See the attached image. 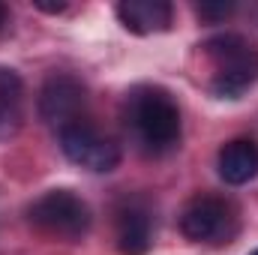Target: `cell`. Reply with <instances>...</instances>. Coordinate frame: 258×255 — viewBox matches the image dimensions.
<instances>
[{
    "instance_id": "obj_1",
    "label": "cell",
    "mask_w": 258,
    "mask_h": 255,
    "mask_svg": "<svg viewBox=\"0 0 258 255\" xmlns=\"http://www.w3.org/2000/svg\"><path fill=\"white\" fill-rule=\"evenodd\" d=\"M123 123L144 153L159 156L180 144V132H183L180 108L165 87L156 84L132 87L123 102Z\"/></svg>"
},
{
    "instance_id": "obj_2",
    "label": "cell",
    "mask_w": 258,
    "mask_h": 255,
    "mask_svg": "<svg viewBox=\"0 0 258 255\" xmlns=\"http://www.w3.org/2000/svg\"><path fill=\"white\" fill-rule=\"evenodd\" d=\"M210 63V93L219 99H240L258 81V42L243 33H219L198 45Z\"/></svg>"
},
{
    "instance_id": "obj_3",
    "label": "cell",
    "mask_w": 258,
    "mask_h": 255,
    "mask_svg": "<svg viewBox=\"0 0 258 255\" xmlns=\"http://www.w3.org/2000/svg\"><path fill=\"white\" fill-rule=\"evenodd\" d=\"M27 219L39 234L72 243L90 231L93 213H90L87 201L81 195H75L72 189H48L30 201Z\"/></svg>"
},
{
    "instance_id": "obj_4",
    "label": "cell",
    "mask_w": 258,
    "mask_h": 255,
    "mask_svg": "<svg viewBox=\"0 0 258 255\" xmlns=\"http://www.w3.org/2000/svg\"><path fill=\"white\" fill-rule=\"evenodd\" d=\"M60 138V150L66 153L69 162L93 171V174H108L120 165V144L108 135H102L90 120H75L69 126L57 129Z\"/></svg>"
},
{
    "instance_id": "obj_5",
    "label": "cell",
    "mask_w": 258,
    "mask_h": 255,
    "mask_svg": "<svg viewBox=\"0 0 258 255\" xmlns=\"http://www.w3.org/2000/svg\"><path fill=\"white\" fill-rule=\"evenodd\" d=\"M180 231L192 243H228L237 231V210L216 195H195L180 210Z\"/></svg>"
},
{
    "instance_id": "obj_6",
    "label": "cell",
    "mask_w": 258,
    "mask_h": 255,
    "mask_svg": "<svg viewBox=\"0 0 258 255\" xmlns=\"http://www.w3.org/2000/svg\"><path fill=\"white\" fill-rule=\"evenodd\" d=\"M84 108H87V87L75 75L57 72L39 90V114H42L45 123H51L57 129L81 120Z\"/></svg>"
},
{
    "instance_id": "obj_7",
    "label": "cell",
    "mask_w": 258,
    "mask_h": 255,
    "mask_svg": "<svg viewBox=\"0 0 258 255\" xmlns=\"http://www.w3.org/2000/svg\"><path fill=\"white\" fill-rule=\"evenodd\" d=\"M114 237L123 255H144L153 243V216L141 201H123L114 213Z\"/></svg>"
},
{
    "instance_id": "obj_8",
    "label": "cell",
    "mask_w": 258,
    "mask_h": 255,
    "mask_svg": "<svg viewBox=\"0 0 258 255\" xmlns=\"http://www.w3.org/2000/svg\"><path fill=\"white\" fill-rule=\"evenodd\" d=\"M114 12H117L120 24L135 36L162 33L174 21V6L165 0H123V3H117Z\"/></svg>"
},
{
    "instance_id": "obj_9",
    "label": "cell",
    "mask_w": 258,
    "mask_h": 255,
    "mask_svg": "<svg viewBox=\"0 0 258 255\" xmlns=\"http://www.w3.org/2000/svg\"><path fill=\"white\" fill-rule=\"evenodd\" d=\"M216 168L228 186L249 183L258 174V144L249 138H234V141L222 144L219 156H216Z\"/></svg>"
},
{
    "instance_id": "obj_10",
    "label": "cell",
    "mask_w": 258,
    "mask_h": 255,
    "mask_svg": "<svg viewBox=\"0 0 258 255\" xmlns=\"http://www.w3.org/2000/svg\"><path fill=\"white\" fill-rule=\"evenodd\" d=\"M21 96H24V81L15 69L0 66V102L9 108H21Z\"/></svg>"
},
{
    "instance_id": "obj_11",
    "label": "cell",
    "mask_w": 258,
    "mask_h": 255,
    "mask_svg": "<svg viewBox=\"0 0 258 255\" xmlns=\"http://www.w3.org/2000/svg\"><path fill=\"white\" fill-rule=\"evenodd\" d=\"M21 129V108H9L0 102V141H9Z\"/></svg>"
},
{
    "instance_id": "obj_12",
    "label": "cell",
    "mask_w": 258,
    "mask_h": 255,
    "mask_svg": "<svg viewBox=\"0 0 258 255\" xmlns=\"http://www.w3.org/2000/svg\"><path fill=\"white\" fill-rule=\"evenodd\" d=\"M231 12H234V3H201V6H195V15L201 21H210V24L228 18Z\"/></svg>"
},
{
    "instance_id": "obj_13",
    "label": "cell",
    "mask_w": 258,
    "mask_h": 255,
    "mask_svg": "<svg viewBox=\"0 0 258 255\" xmlns=\"http://www.w3.org/2000/svg\"><path fill=\"white\" fill-rule=\"evenodd\" d=\"M33 6H36L39 12H48V15H57V12H66V9H69L66 3H42V0H36Z\"/></svg>"
},
{
    "instance_id": "obj_14",
    "label": "cell",
    "mask_w": 258,
    "mask_h": 255,
    "mask_svg": "<svg viewBox=\"0 0 258 255\" xmlns=\"http://www.w3.org/2000/svg\"><path fill=\"white\" fill-rule=\"evenodd\" d=\"M6 18H9V9H6V6H3V3H0V27H3V24H6Z\"/></svg>"
},
{
    "instance_id": "obj_15",
    "label": "cell",
    "mask_w": 258,
    "mask_h": 255,
    "mask_svg": "<svg viewBox=\"0 0 258 255\" xmlns=\"http://www.w3.org/2000/svg\"><path fill=\"white\" fill-rule=\"evenodd\" d=\"M249 255H258V249H255V252H249Z\"/></svg>"
}]
</instances>
